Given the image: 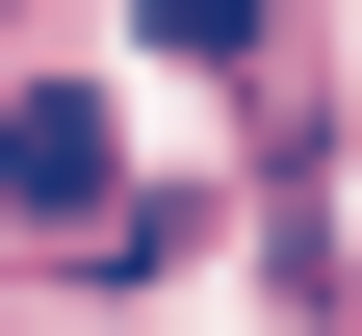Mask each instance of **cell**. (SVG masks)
Here are the masks:
<instances>
[{
	"label": "cell",
	"instance_id": "2",
	"mask_svg": "<svg viewBox=\"0 0 362 336\" xmlns=\"http://www.w3.org/2000/svg\"><path fill=\"white\" fill-rule=\"evenodd\" d=\"M156 52H259V0H156Z\"/></svg>",
	"mask_w": 362,
	"mask_h": 336
},
{
	"label": "cell",
	"instance_id": "1",
	"mask_svg": "<svg viewBox=\"0 0 362 336\" xmlns=\"http://www.w3.org/2000/svg\"><path fill=\"white\" fill-rule=\"evenodd\" d=\"M104 181H129V156H104V104H78V78H26V104H0V207H52V233H78Z\"/></svg>",
	"mask_w": 362,
	"mask_h": 336
}]
</instances>
